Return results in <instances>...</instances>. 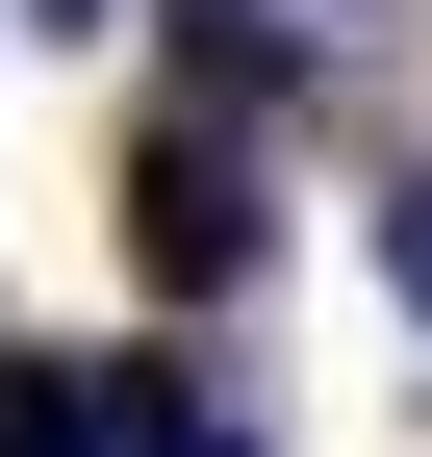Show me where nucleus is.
<instances>
[{"label":"nucleus","instance_id":"obj_2","mask_svg":"<svg viewBox=\"0 0 432 457\" xmlns=\"http://www.w3.org/2000/svg\"><path fill=\"white\" fill-rule=\"evenodd\" d=\"M153 432V356H0V457H128Z\"/></svg>","mask_w":432,"mask_h":457},{"label":"nucleus","instance_id":"obj_1","mask_svg":"<svg viewBox=\"0 0 432 457\" xmlns=\"http://www.w3.org/2000/svg\"><path fill=\"white\" fill-rule=\"evenodd\" d=\"M128 254H153V305H204V279L254 254V204H229V128H153V153H128Z\"/></svg>","mask_w":432,"mask_h":457},{"label":"nucleus","instance_id":"obj_3","mask_svg":"<svg viewBox=\"0 0 432 457\" xmlns=\"http://www.w3.org/2000/svg\"><path fill=\"white\" fill-rule=\"evenodd\" d=\"M382 279H407V305H432V179H407V204H382Z\"/></svg>","mask_w":432,"mask_h":457},{"label":"nucleus","instance_id":"obj_4","mask_svg":"<svg viewBox=\"0 0 432 457\" xmlns=\"http://www.w3.org/2000/svg\"><path fill=\"white\" fill-rule=\"evenodd\" d=\"M128 457H229V432H204V407H179V381H153V432H128Z\"/></svg>","mask_w":432,"mask_h":457}]
</instances>
